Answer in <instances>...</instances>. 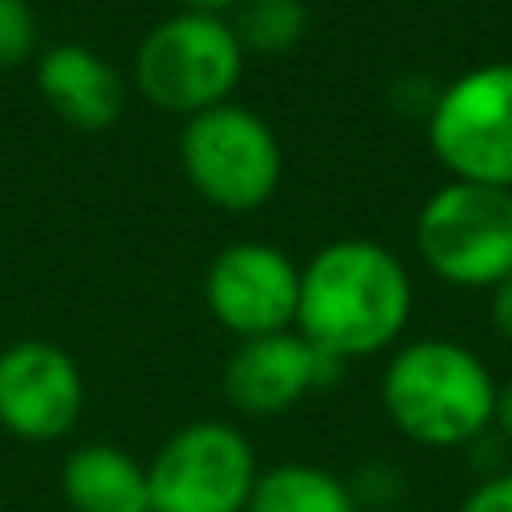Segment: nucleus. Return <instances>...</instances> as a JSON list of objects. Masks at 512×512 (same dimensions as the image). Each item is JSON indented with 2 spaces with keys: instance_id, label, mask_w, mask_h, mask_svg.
Here are the masks:
<instances>
[{
  "instance_id": "obj_14",
  "label": "nucleus",
  "mask_w": 512,
  "mask_h": 512,
  "mask_svg": "<svg viewBox=\"0 0 512 512\" xmlns=\"http://www.w3.org/2000/svg\"><path fill=\"white\" fill-rule=\"evenodd\" d=\"M232 32L248 52L256 56H284L292 52L308 32V8L304 0H240L232 16Z\"/></svg>"
},
{
  "instance_id": "obj_4",
  "label": "nucleus",
  "mask_w": 512,
  "mask_h": 512,
  "mask_svg": "<svg viewBox=\"0 0 512 512\" xmlns=\"http://www.w3.org/2000/svg\"><path fill=\"white\" fill-rule=\"evenodd\" d=\"M420 260L456 288H496L512 276V188L448 180L416 216Z\"/></svg>"
},
{
  "instance_id": "obj_3",
  "label": "nucleus",
  "mask_w": 512,
  "mask_h": 512,
  "mask_svg": "<svg viewBox=\"0 0 512 512\" xmlns=\"http://www.w3.org/2000/svg\"><path fill=\"white\" fill-rule=\"evenodd\" d=\"M244 72V48L232 32V20L204 12H176L148 28L136 48V88L148 104L196 116L224 104Z\"/></svg>"
},
{
  "instance_id": "obj_13",
  "label": "nucleus",
  "mask_w": 512,
  "mask_h": 512,
  "mask_svg": "<svg viewBox=\"0 0 512 512\" xmlns=\"http://www.w3.org/2000/svg\"><path fill=\"white\" fill-rule=\"evenodd\" d=\"M244 512H360V504L352 488L328 468L288 460L256 476Z\"/></svg>"
},
{
  "instance_id": "obj_5",
  "label": "nucleus",
  "mask_w": 512,
  "mask_h": 512,
  "mask_svg": "<svg viewBox=\"0 0 512 512\" xmlns=\"http://www.w3.org/2000/svg\"><path fill=\"white\" fill-rule=\"evenodd\" d=\"M180 168L208 204L224 212H252L280 188L284 152L264 116L224 100L184 120Z\"/></svg>"
},
{
  "instance_id": "obj_19",
  "label": "nucleus",
  "mask_w": 512,
  "mask_h": 512,
  "mask_svg": "<svg viewBox=\"0 0 512 512\" xmlns=\"http://www.w3.org/2000/svg\"><path fill=\"white\" fill-rule=\"evenodd\" d=\"M240 0H180L184 12H204V16H224V12H236Z\"/></svg>"
},
{
  "instance_id": "obj_16",
  "label": "nucleus",
  "mask_w": 512,
  "mask_h": 512,
  "mask_svg": "<svg viewBox=\"0 0 512 512\" xmlns=\"http://www.w3.org/2000/svg\"><path fill=\"white\" fill-rule=\"evenodd\" d=\"M456 512H512V472L488 476L480 488H472L464 496V504Z\"/></svg>"
},
{
  "instance_id": "obj_1",
  "label": "nucleus",
  "mask_w": 512,
  "mask_h": 512,
  "mask_svg": "<svg viewBox=\"0 0 512 512\" xmlns=\"http://www.w3.org/2000/svg\"><path fill=\"white\" fill-rule=\"evenodd\" d=\"M408 316L412 276L368 236H340L300 268L296 332L340 364L392 348Z\"/></svg>"
},
{
  "instance_id": "obj_15",
  "label": "nucleus",
  "mask_w": 512,
  "mask_h": 512,
  "mask_svg": "<svg viewBox=\"0 0 512 512\" xmlns=\"http://www.w3.org/2000/svg\"><path fill=\"white\" fill-rule=\"evenodd\" d=\"M36 12L28 0H0V68H16L36 48Z\"/></svg>"
},
{
  "instance_id": "obj_12",
  "label": "nucleus",
  "mask_w": 512,
  "mask_h": 512,
  "mask_svg": "<svg viewBox=\"0 0 512 512\" xmlns=\"http://www.w3.org/2000/svg\"><path fill=\"white\" fill-rule=\"evenodd\" d=\"M60 492L76 512H152L148 464L116 444H80L60 468Z\"/></svg>"
},
{
  "instance_id": "obj_6",
  "label": "nucleus",
  "mask_w": 512,
  "mask_h": 512,
  "mask_svg": "<svg viewBox=\"0 0 512 512\" xmlns=\"http://www.w3.org/2000/svg\"><path fill=\"white\" fill-rule=\"evenodd\" d=\"M428 144L452 180L512 188V60L452 76L428 104Z\"/></svg>"
},
{
  "instance_id": "obj_9",
  "label": "nucleus",
  "mask_w": 512,
  "mask_h": 512,
  "mask_svg": "<svg viewBox=\"0 0 512 512\" xmlns=\"http://www.w3.org/2000/svg\"><path fill=\"white\" fill-rule=\"evenodd\" d=\"M84 376L76 360L40 336L0 352V428L28 444H52L80 420Z\"/></svg>"
},
{
  "instance_id": "obj_7",
  "label": "nucleus",
  "mask_w": 512,
  "mask_h": 512,
  "mask_svg": "<svg viewBox=\"0 0 512 512\" xmlns=\"http://www.w3.org/2000/svg\"><path fill=\"white\" fill-rule=\"evenodd\" d=\"M256 476V448L240 428L192 420L148 460L152 512H244Z\"/></svg>"
},
{
  "instance_id": "obj_18",
  "label": "nucleus",
  "mask_w": 512,
  "mask_h": 512,
  "mask_svg": "<svg viewBox=\"0 0 512 512\" xmlns=\"http://www.w3.org/2000/svg\"><path fill=\"white\" fill-rule=\"evenodd\" d=\"M496 424H500V432L512 440V380L496 392Z\"/></svg>"
},
{
  "instance_id": "obj_2",
  "label": "nucleus",
  "mask_w": 512,
  "mask_h": 512,
  "mask_svg": "<svg viewBox=\"0 0 512 512\" xmlns=\"http://www.w3.org/2000/svg\"><path fill=\"white\" fill-rule=\"evenodd\" d=\"M388 420L424 448H460L496 420V384L484 360L456 340L404 344L380 380Z\"/></svg>"
},
{
  "instance_id": "obj_11",
  "label": "nucleus",
  "mask_w": 512,
  "mask_h": 512,
  "mask_svg": "<svg viewBox=\"0 0 512 512\" xmlns=\"http://www.w3.org/2000/svg\"><path fill=\"white\" fill-rule=\"evenodd\" d=\"M44 104L72 128L100 132L124 112V76L88 44H52L36 60Z\"/></svg>"
},
{
  "instance_id": "obj_8",
  "label": "nucleus",
  "mask_w": 512,
  "mask_h": 512,
  "mask_svg": "<svg viewBox=\"0 0 512 512\" xmlns=\"http://www.w3.org/2000/svg\"><path fill=\"white\" fill-rule=\"evenodd\" d=\"M300 264L264 240H240L216 252L204 276V304L220 328L240 340L296 328Z\"/></svg>"
},
{
  "instance_id": "obj_10",
  "label": "nucleus",
  "mask_w": 512,
  "mask_h": 512,
  "mask_svg": "<svg viewBox=\"0 0 512 512\" xmlns=\"http://www.w3.org/2000/svg\"><path fill=\"white\" fill-rule=\"evenodd\" d=\"M332 380H340V360L284 328L236 344L224 368V396L248 416H280Z\"/></svg>"
},
{
  "instance_id": "obj_17",
  "label": "nucleus",
  "mask_w": 512,
  "mask_h": 512,
  "mask_svg": "<svg viewBox=\"0 0 512 512\" xmlns=\"http://www.w3.org/2000/svg\"><path fill=\"white\" fill-rule=\"evenodd\" d=\"M492 324H496L500 336L512 344V276L492 288Z\"/></svg>"
}]
</instances>
